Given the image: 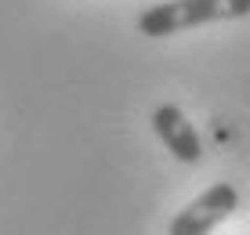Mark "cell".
<instances>
[{
  "instance_id": "obj_3",
  "label": "cell",
  "mask_w": 250,
  "mask_h": 235,
  "mask_svg": "<svg viewBox=\"0 0 250 235\" xmlns=\"http://www.w3.org/2000/svg\"><path fill=\"white\" fill-rule=\"evenodd\" d=\"M152 130H156V137L163 141V149L174 156L178 163L196 167V163L203 159L200 134H196V127L188 123V116L178 105H156V109H152Z\"/></svg>"
},
{
  "instance_id": "obj_1",
  "label": "cell",
  "mask_w": 250,
  "mask_h": 235,
  "mask_svg": "<svg viewBox=\"0 0 250 235\" xmlns=\"http://www.w3.org/2000/svg\"><path fill=\"white\" fill-rule=\"evenodd\" d=\"M247 15L250 0H163V4H152L138 15V33L160 40L207 22H236Z\"/></svg>"
},
{
  "instance_id": "obj_2",
  "label": "cell",
  "mask_w": 250,
  "mask_h": 235,
  "mask_svg": "<svg viewBox=\"0 0 250 235\" xmlns=\"http://www.w3.org/2000/svg\"><path fill=\"white\" fill-rule=\"evenodd\" d=\"M239 206V192L229 181H214L203 196H196L185 210H178L167 224V235H210L221 221H229Z\"/></svg>"
}]
</instances>
